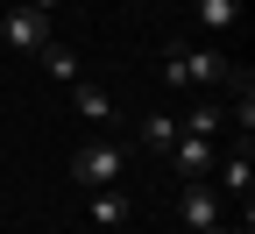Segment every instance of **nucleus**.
<instances>
[{"mask_svg": "<svg viewBox=\"0 0 255 234\" xmlns=\"http://www.w3.org/2000/svg\"><path fill=\"white\" fill-rule=\"evenodd\" d=\"M64 171H71V192H100V185H121V178H128V149H121V142H107V135H100V142H78Z\"/></svg>", "mask_w": 255, "mask_h": 234, "instance_id": "obj_1", "label": "nucleus"}, {"mask_svg": "<svg viewBox=\"0 0 255 234\" xmlns=\"http://www.w3.org/2000/svg\"><path fill=\"white\" fill-rule=\"evenodd\" d=\"M227 78V57H220V43H170L163 57V85H220Z\"/></svg>", "mask_w": 255, "mask_h": 234, "instance_id": "obj_2", "label": "nucleus"}, {"mask_svg": "<svg viewBox=\"0 0 255 234\" xmlns=\"http://www.w3.org/2000/svg\"><path fill=\"white\" fill-rule=\"evenodd\" d=\"M177 220H184L191 234H213L220 220H227V199H220V185L184 178V185H177Z\"/></svg>", "mask_w": 255, "mask_h": 234, "instance_id": "obj_3", "label": "nucleus"}, {"mask_svg": "<svg viewBox=\"0 0 255 234\" xmlns=\"http://www.w3.org/2000/svg\"><path fill=\"white\" fill-rule=\"evenodd\" d=\"M0 43H7L14 57H36V50L50 43V14H43V7H28V0H14L7 14H0Z\"/></svg>", "mask_w": 255, "mask_h": 234, "instance_id": "obj_4", "label": "nucleus"}, {"mask_svg": "<svg viewBox=\"0 0 255 234\" xmlns=\"http://www.w3.org/2000/svg\"><path fill=\"white\" fill-rule=\"evenodd\" d=\"M163 156H170L177 178H206L213 163H220V142H213V135H184V128H177V142H170Z\"/></svg>", "mask_w": 255, "mask_h": 234, "instance_id": "obj_5", "label": "nucleus"}, {"mask_svg": "<svg viewBox=\"0 0 255 234\" xmlns=\"http://www.w3.org/2000/svg\"><path fill=\"white\" fill-rule=\"evenodd\" d=\"M71 107H78V121H92V128H114V121H121V107H114L107 85H71Z\"/></svg>", "mask_w": 255, "mask_h": 234, "instance_id": "obj_6", "label": "nucleus"}, {"mask_svg": "<svg viewBox=\"0 0 255 234\" xmlns=\"http://www.w3.org/2000/svg\"><path fill=\"white\" fill-rule=\"evenodd\" d=\"M213 171H220V199H241V206H248V185H255V163H248V142L227 156V163H213Z\"/></svg>", "mask_w": 255, "mask_h": 234, "instance_id": "obj_7", "label": "nucleus"}, {"mask_svg": "<svg viewBox=\"0 0 255 234\" xmlns=\"http://www.w3.org/2000/svg\"><path fill=\"white\" fill-rule=\"evenodd\" d=\"M191 21L206 36H227V28H241V0H191Z\"/></svg>", "mask_w": 255, "mask_h": 234, "instance_id": "obj_8", "label": "nucleus"}, {"mask_svg": "<svg viewBox=\"0 0 255 234\" xmlns=\"http://www.w3.org/2000/svg\"><path fill=\"white\" fill-rule=\"evenodd\" d=\"M36 64H43V78H57V85H78V50H71V43H57V36H50V43L36 50Z\"/></svg>", "mask_w": 255, "mask_h": 234, "instance_id": "obj_9", "label": "nucleus"}, {"mask_svg": "<svg viewBox=\"0 0 255 234\" xmlns=\"http://www.w3.org/2000/svg\"><path fill=\"white\" fill-rule=\"evenodd\" d=\"M85 213H92V227H121V220H128V192H121V185L85 192Z\"/></svg>", "mask_w": 255, "mask_h": 234, "instance_id": "obj_10", "label": "nucleus"}, {"mask_svg": "<svg viewBox=\"0 0 255 234\" xmlns=\"http://www.w3.org/2000/svg\"><path fill=\"white\" fill-rule=\"evenodd\" d=\"M135 142H142L149 156H163V149L177 142V114H142V128H135Z\"/></svg>", "mask_w": 255, "mask_h": 234, "instance_id": "obj_11", "label": "nucleus"}, {"mask_svg": "<svg viewBox=\"0 0 255 234\" xmlns=\"http://www.w3.org/2000/svg\"><path fill=\"white\" fill-rule=\"evenodd\" d=\"M220 128H227V107H213V99H199V107L184 114V135H213L220 142Z\"/></svg>", "mask_w": 255, "mask_h": 234, "instance_id": "obj_12", "label": "nucleus"}, {"mask_svg": "<svg viewBox=\"0 0 255 234\" xmlns=\"http://www.w3.org/2000/svg\"><path fill=\"white\" fill-rule=\"evenodd\" d=\"M28 7H43V14H57V0H28Z\"/></svg>", "mask_w": 255, "mask_h": 234, "instance_id": "obj_13", "label": "nucleus"}]
</instances>
